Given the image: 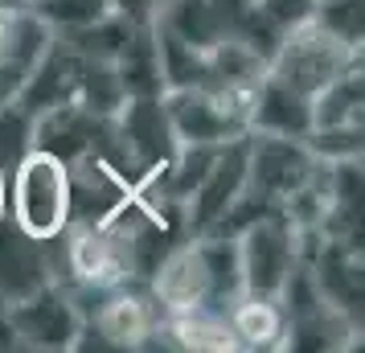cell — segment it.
<instances>
[{
	"mask_svg": "<svg viewBox=\"0 0 365 353\" xmlns=\"http://www.w3.org/2000/svg\"><path fill=\"white\" fill-rule=\"evenodd\" d=\"M9 218L34 238H53L70 226V168L50 152H29L9 173Z\"/></svg>",
	"mask_w": 365,
	"mask_h": 353,
	"instance_id": "obj_1",
	"label": "cell"
},
{
	"mask_svg": "<svg viewBox=\"0 0 365 353\" xmlns=\"http://www.w3.org/2000/svg\"><path fill=\"white\" fill-rule=\"evenodd\" d=\"M238 271H242V296L247 300H279L287 275L299 267V235L283 210L242 226L238 235Z\"/></svg>",
	"mask_w": 365,
	"mask_h": 353,
	"instance_id": "obj_2",
	"label": "cell"
},
{
	"mask_svg": "<svg viewBox=\"0 0 365 353\" xmlns=\"http://www.w3.org/2000/svg\"><path fill=\"white\" fill-rule=\"evenodd\" d=\"M247 103L250 99L217 95V91H205V86H173V91H165V111L177 144H201V148H217L226 140L247 135L250 132Z\"/></svg>",
	"mask_w": 365,
	"mask_h": 353,
	"instance_id": "obj_3",
	"label": "cell"
},
{
	"mask_svg": "<svg viewBox=\"0 0 365 353\" xmlns=\"http://www.w3.org/2000/svg\"><path fill=\"white\" fill-rule=\"evenodd\" d=\"M316 165L320 160L304 140L247 132V189L267 205L283 210V202L316 177Z\"/></svg>",
	"mask_w": 365,
	"mask_h": 353,
	"instance_id": "obj_4",
	"label": "cell"
},
{
	"mask_svg": "<svg viewBox=\"0 0 365 353\" xmlns=\"http://www.w3.org/2000/svg\"><path fill=\"white\" fill-rule=\"evenodd\" d=\"M353 62H361V50H349L341 46L336 37H329L320 25H304L296 34H287L279 41V50L271 53V62L267 70L283 78L287 86H296L299 95H308L312 99L316 91L324 83H332L336 74Z\"/></svg>",
	"mask_w": 365,
	"mask_h": 353,
	"instance_id": "obj_5",
	"label": "cell"
},
{
	"mask_svg": "<svg viewBox=\"0 0 365 353\" xmlns=\"http://www.w3.org/2000/svg\"><path fill=\"white\" fill-rule=\"evenodd\" d=\"M242 189H247V135L226 140L214 152V160L205 168L201 185L185 202V226L193 235H214L217 222L226 218V210L238 202Z\"/></svg>",
	"mask_w": 365,
	"mask_h": 353,
	"instance_id": "obj_6",
	"label": "cell"
},
{
	"mask_svg": "<svg viewBox=\"0 0 365 353\" xmlns=\"http://www.w3.org/2000/svg\"><path fill=\"white\" fill-rule=\"evenodd\" d=\"M115 128L119 140L132 156V165L140 177H152L160 165H168L177 156V135H173V123H168L165 111V95H135V99H123V107L115 111Z\"/></svg>",
	"mask_w": 365,
	"mask_h": 353,
	"instance_id": "obj_7",
	"label": "cell"
},
{
	"mask_svg": "<svg viewBox=\"0 0 365 353\" xmlns=\"http://www.w3.org/2000/svg\"><path fill=\"white\" fill-rule=\"evenodd\" d=\"M304 263L312 271L320 300L329 304L332 312H341L353 329H361V300H365L361 247L320 235V242L312 247V255H308Z\"/></svg>",
	"mask_w": 365,
	"mask_h": 353,
	"instance_id": "obj_8",
	"label": "cell"
},
{
	"mask_svg": "<svg viewBox=\"0 0 365 353\" xmlns=\"http://www.w3.org/2000/svg\"><path fill=\"white\" fill-rule=\"evenodd\" d=\"M13 320L25 349H74L83 333V317L62 284H46L25 300H13Z\"/></svg>",
	"mask_w": 365,
	"mask_h": 353,
	"instance_id": "obj_9",
	"label": "cell"
},
{
	"mask_svg": "<svg viewBox=\"0 0 365 353\" xmlns=\"http://www.w3.org/2000/svg\"><path fill=\"white\" fill-rule=\"evenodd\" d=\"M53 29L25 4L17 13L0 17V103L17 99L25 78L34 74L41 53L53 46Z\"/></svg>",
	"mask_w": 365,
	"mask_h": 353,
	"instance_id": "obj_10",
	"label": "cell"
},
{
	"mask_svg": "<svg viewBox=\"0 0 365 353\" xmlns=\"http://www.w3.org/2000/svg\"><path fill=\"white\" fill-rule=\"evenodd\" d=\"M247 123L250 132L263 135H287V140H304L312 132V99L299 95L296 86H287L267 70L259 86L250 91L247 103Z\"/></svg>",
	"mask_w": 365,
	"mask_h": 353,
	"instance_id": "obj_11",
	"label": "cell"
},
{
	"mask_svg": "<svg viewBox=\"0 0 365 353\" xmlns=\"http://www.w3.org/2000/svg\"><path fill=\"white\" fill-rule=\"evenodd\" d=\"M46 284H53L46 238H34L4 214L0 218V296L4 300H25L29 292Z\"/></svg>",
	"mask_w": 365,
	"mask_h": 353,
	"instance_id": "obj_12",
	"label": "cell"
},
{
	"mask_svg": "<svg viewBox=\"0 0 365 353\" xmlns=\"http://www.w3.org/2000/svg\"><path fill=\"white\" fill-rule=\"evenodd\" d=\"M361 107H365V78H361V62H353L312 95V128H361L365 119Z\"/></svg>",
	"mask_w": 365,
	"mask_h": 353,
	"instance_id": "obj_13",
	"label": "cell"
},
{
	"mask_svg": "<svg viewBox=\"0 0 365 353\" xmlns=\"http://www.w3.org/2000/svg\"><path fill=\"white\" fill-rule=\"evenodd\" d=\"M115 74L123 83V95H165V74H160V53H156V34L148 25H135L128 46L115 58Z\"/></svg>",
	"mask_w": 365,
	"mask_h": 353,
	"instance_id": "obj_14",
	"label": "cell"
},
{
	"mask_svg": "<svg viewBox=\"0 0 365 353\" xmlns=\"http://www.w3.org/2000/svg\"><path fill=\"white\" fill-rule=\"evenodd\" d=\"M312 25H320L329 37H336L349 50H361L365 37V0H316Z\"/></svg>",
	"mask_w": 365,
	"mask_h": 353,
	"instance_id": "obj_15",
	"label": "cell"
},
{
	"mask_svg": "<svg viewBox=\"0 0 365 353\" xmlns=\"http://www.w3.org/2000/svg\"><path fill=\"white\" fill-rule=\"evenodd\" d=\"M29 152H34V116L17 99L0 103V168L13 173Z\"/></svg>",
	"mask_w": 365,
	"mask_h": 353,
	"instance_id": "obj_16",
	"label": "cell"
},
{
	"mask_svg": "<svg viewBox=\"0 0 365 353\" xmlns=\"http://www.w3.org/2000/svg\"><path fill=\"white\" fill-rule=\"evenodd\" d=\"M29 9L50 25L53 34L83 29V25H91V21H99L111 13L107 0H29Z\"/></svg>",
	"mask_w": 365,
	"mask_h": 353,
	"instance_id": "obj_17",
	"label": "cell"
},
{
	"mask_svg": "<svg viewBox=\"0 0 365 353\" xmlns=\"http://www.w3.org/2000/svg\"><path fill=\"white\" fill-rule=\"evenodd\" d=\"M255 13L263 21V29L271 37H287L312 25V13H316V0H255Z\"/></svg>",
	"mask_w": 365,
	"mask_h": 353,
	"instance_id": "obj_18",
	"label": "cell"
},
{
	"mask_svg": "<svg viewBox=\"0 0 365 353\" xmlns=\"http://www.w3.org/2000/svg\"><path fill=\"white\" fill-rule=\"evenodd\" d=\"M107 4H111V13L128 17L132 25H148L156 17V9H160V0H107Z\"/></svg>",
	"mask_w": 365,
	"mask_h": 353,
	"instance_id": "obj_19",
	"label": "cell"
},
{
	"mask_svg": "<svg viewBox=\"0 0 365 353\" xmlns=\"http://www.w3.org/2000/svg\"><path fill=\"white\" fill-rule=\"evenodd\" d=\"M17 349H25V345H21L17 320H13V300L0 296V353H17Z\"/></svg>",
	"mask_w": 365,
	"mask_h": 353,
	"instance_id": "obj_20",
	"label": "cell"
},
{
	"mask_svg": "<svg viewBox=\"0 0 365 353\" xmlns=\"http://www.w3.org/2000/svg\"><path fill=\"white\" fill-rule=\"evenodd\" d=\"M9 214V173L0 168V218Z\"/></svg>",
	"mask_w": 365,
	"mask_h": 353,
	"instance_id": "obj_21",
	"label": "cell"
},
{
	"mask_svg": "<svg viewBox=\"0 0 365 353\" xmlns=\"http://www.w3.org/2000/svg\"><path fill=\"white\" fill-rule=\"evenodd\" d=\"M25 4H29V0H0V13H17Z\"/></svg>",
	"mask_w": 365,
	"mask_h": 353,
	"instance_id": "obj_22",
	"label": "cell"
}]
</instances>
